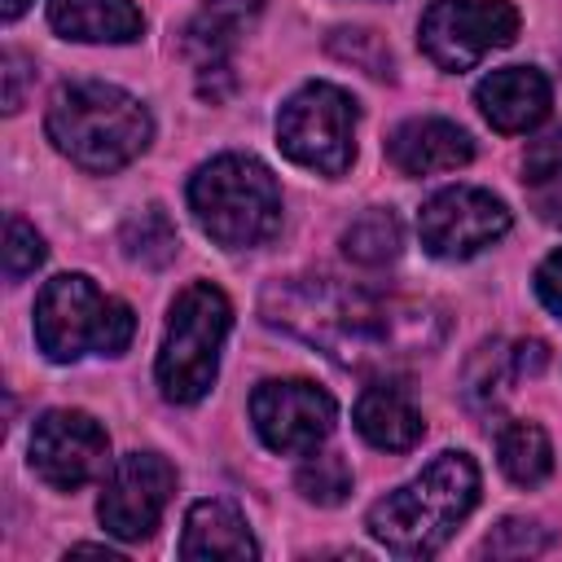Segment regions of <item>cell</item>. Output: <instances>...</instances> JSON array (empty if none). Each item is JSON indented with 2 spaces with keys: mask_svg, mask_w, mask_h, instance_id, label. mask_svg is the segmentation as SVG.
<instances>
[{
  "mask_svg": "<svg viewBox=\"0 0 562 562\" xmlns=\"http://www.w3.org/2000/svg\"><path fill=\"white\" fill-rule=\"evenodd\" d=\"M48 136L83 171H119L149 145V110L114 83H66L53 92Z\"/></svg>",
  "mask_w": 562,
  "mask_h": 562,
  "instance_id": "cell-3",
  "label": "cell"
},
{
  "mask_svg": "<svg viewBox=\"0 0 562 562\" xmlns=\"http://www.w3.org/2000/svg\"><path fill=\"white\" fill-rule=\"evenodd\" d=\"M105 430L79 408H53L31 430V470L57 492H75L88 479H97L105 470Z\"/></svg>",
  "mask_w": 562,
  "mask_h": 562,
  "instance_id": "cell-11",
  "label": "cell"
},
{
  "mask_svg": "<svg viewBox=\"0 0 562 562\" xmlns=\"http://www.w3.org/2000/svg\"><path fill=\"white\" fill-rule=\"evenodd\" d=\"M356 430L373 443V448H386V452H404L413 448L422 435H426V422L422 413L413 408V400L391 386V382H373L360 391L356 400Z\"/></svg>",
  "mask_w": 562,
  "mask_h": 562,
  "instance_id": "cell-18",
  "label": "cell"
},
{
  "mask_svg": "<svg viewBox=\"0 0 562 562\" xmlns=\"http://www.w3.org/2000/svg\"><path fill=\"white\" fill-rule=\"evenodd\" d=\"M263 321L356 373H386L443 342L435 303L378 294L338 277H285L263 290Z\"/></svg>",
  "mask_w": 562,
  "mask_h": 562,
  "instance_id": "cell-1",
  "label": "cell"
},
{
  "mask_svg": "<svg viewBox=\"0 0 562 562\" xmlns=\"http://www.w3.org/2000/svg\"><path fill=\"white\" fill-rule=\"evenodd\" d=\"M250 417L259 439L272 452L285 457H307L316 452L329 430H334V395L307 378H285V382H259L250 395Z\"/></svg>",
  "mask_w": 562,
  "mask_h": 562,
  "instance_id": "cell-9",
  "label": "cell"
},
{
  "mask_svg": "<svg viewBox=\"0 0 562 562\" xmlns=\"http://www.w3.org/2000/svg\"><path fill=\"white\" fill-rule=\"evenodd\" d=\"M299 492L316 505H338L347 501L351 492V470L342 457H312L303 470H299Z\"/></svg>",
  "mask_w": 562,
  "mask_h": 562,
  "instance_id": "cell-24",
  "label": "cell"
},
{
  "mask_svg": "<svg viewBox=\"0 0 562 562\" xmlns=\"http://www.w3.org/2000/svg\"><path fill=\"white\" fill-rule=\"evenodd\" d=\"M263 9V0H206L189 31H184V48L202 75V88L215 75H228V57L237 48V40L246 35V26L255 22V13Z\"/></svg>",
  "mask_w": 562,
  "mask_h": 562,
  "instance_id": "cell-14",
  "label": "cell"
},
{
  "mask_svg": "<svg viewBox=\"0 0 562 562\" xmlns=\"http://www.w3.org/2000/svg\"><path fill=\"white\" fill-rule=\"evenodd\" d=\"M522 189H527V202L531 211L562 228V136H544L527 149L522 158Z\"/></svg>",
  "mask_w": 562,
  "mask_h": 562,
  "instance_id": "cell-20",
  "label": "cell"
},
{
  "mask_svg": "<svg viewBox=\"0 0 562 562\" xmlns=\"http://www.w3.org/2000/svg\"><path fill=\"white\" fill-rule=\"evenodd\" d=\"M342 250H347V259H356L364 268L391 263L400 255V220L391 211H364L360 220L347 224Z\"/></svg>",
  "mask_w": 562,
  "mask_h": 562,
  "instance_id": "cell-21",
  "label": "cell"
},
{
  "mask_svg": "<svg viewBox=\"0 0 562 562\" xmlns=\"http://www.w3.org/2000/svg\"><path fill=\"white\" fill-rule=\"evenodd\" d=\"M132 307L101 294L83 272L53 277L35 299V338L48 360H79L83 351L119 356L132 342Z\"/></svg>",
  "mask_w": 562,
  "mask_h": 562,
  "instance_id": "cell-6",
  "label": "cell"
},
{
  "mask_svg": "<svg viewBox=\"0 0 562 562\" xmlns=\"http://www.w3.org/2000/svg\"><path fill=\"white\" fill-rule=\"evenodd\" d=\"M26 4H31V0H4V9H0V13H4L9 22H13V18H18L22 9H26Z\"/></svg>",
  "mask_w": 562,
  "mask_h": 562,
  "instance_id": "cell-31",
  "label": "cell"
},
{
  "mask_svg": "<svg viewBox=\"0 0 562 562\" xmlns=\"http://www.w3.org/2000/svg\"><path fill=\"white\" fill-rule=\"evenodd\" d=\"M48 22L57 35L83 44H127L145 26L132 0H48Z\"/></svg>",
  "mask_w": 562,
  "mask_h": 562,
  "instance_id": "cell-17",
  "label": "cell"
},
{
  "mask_svg": "<svg viewBox=\"0 0 562 562\" xmlns=\"http://www.w3.org/2000/svg\"><path fill=\"white\" fill-rule=\"evenodd\" d=\"M189 206L224 250H250L281 228V189L272 171L246 154L202 162L189 180Z\"/></svg>",
  "mask_w": 562,
  "mask_h": 562,
  "instance_id": "cell-4",
  "label": "cell"
},
{
  "mask_svg": "<svg viewBox=\"0 0 562 562\" xmlns=\"http://www.w3.org/2000/svg\"><path fill=\"white\" fill-rule=\"evenodd\" d=\"M496 452H501V470L518 483V487H540L553 470V448L549 435L536 422H509L496 435Z\"/></svg>",
  "mask_w": 562,
  "mask_h": 562,
  "instance_id": "cell-19",
  "label": "cell"
},
{
  "mask_svg": "<svg viewBox=\"0 0 562 562\" xmlns=\"http://www.w3.org/2000/svg\"><path fill=\"white\" fill-rule=\"evenodd\" d=\"M386 154L404 176H430L465 167L474 158V140L448 119H408L395 127Z\"/></svg>",
  "mask_w": 562,
  "mask_h": 562,
  "instance_id": "cell-15",
  "label": "cell"
},
{
  "mask_svg": "<svg viewBox=\"0 0 562 562\" xmlns=\"http://www.w3.org/2000/svg\"><path fill=\"white\" fill-rule=\"evenodd\" d=\"M40 263H44V237L26 220H9V228H4V277L22 281Z\"/></svg>",
  "mask_w": 562,
  "mask_h": 562,
  "instance_id": "cell-25",
  "label": "cell"
},
{
  "mask_svg": "<svg viewBox=\"0 0 562 562\" xmlns=\"http://www.w3.org/2000/svg\"><path fill=\"white\" fill-rule=\"evenodd\" d=\"M544 342H536V338H527V342H518L514 347V364H518V373H540L544 369Z\"/></svg>",
  "mask_w": 562,
  "mask_h": 562,
  "instance_id": "cell-30",
  "label": "cell"
},
{
  "mask_svg": "<svg viewBox=\"0 0 562 562\" xmlns=\"http://www.w3.org/2000/svg\"><path fill=\"white\" fill-rule=\"evenodd\" d=\"M277 145L290 162L342 176L356 158V101L334 83H307L299 88L277 119Z\"/></svg>",
  "mask_w": 562,
  "mask_h": 562,
  "instance_id": "cell-7",
  "label": "cell"
},
{
  "mask_svg": "<svg viewBox=\"0 0 562 562\" xmlns=\"http://www.w3.org/2000/svg\"><path fill=\"white\" fill-rule=\"evenodd\" d=\"M536 294L544 299L549 312L562 316V250H553V255L540 263V272H536Z\"/></svg>",
  "mask_w": 562,
  "mask_h": 562,
  "instance_id": "cell-28",
  "label": "cell"
},
{
  "mask_svg": "<svg viewBox=\"0 0 562 562\" xmlns=\"http://www.w3.org/2000/svg\"><path fill=\"white\" fill-rule=\"evenodd\" d=\"M479 501V470L465 452H439L413 483L369 509L373 540L395 558H430Z\"/></svg>",
  "mask_w": 562,
  "mask_h": 562,
  "instance_id": "cell-2",
  "label": "cell"
},
{
  "mask_svg": "<svg viewBox=\"0 0 562 562\" xmlns=\"http://www.w3.org/2000/svg\"><path fill=\"white\" fill-rule=\"evenodd\" d=\"M514 373H518L514 351H509L505 342H483V347L470 356V364H465V395H470L474 404L492 408V404L505 400Z\"/></svg>",
  "mask_w": 562,
  "mask_h": 562,
  "instance_id": "cell-22",
  "label": "cell"
},
{
  "mask_svg": "<svg viewBox=\"0 0 562 562\" xmlns=\"http://www.w3.org/2000/svg\"><path fill=\"white\" fill-rule=\"evenodd\" d=\"M518 35L509 0H435L422 13V48L443 70H470Z\"/></svg>",
  "mask_w": 562,
  "mask_h": 562,
  "instance_id": "cell-8",
  "label": "cell"
},
{
  "mask_svg": "<svg viewBox=\"0 0 562 562\" xmlns=\"http://www.w3.org/2000/svg\"><path fill=\"white\" fill-rule=\"evenodd\" d=\"M544 549H549V536L536 522H522V518H505L483 540V553H492V558H531V553H544Z\"/></svg>",
  "mask_w": 562,
  "mask_h": 562,
  "instance_id": "cell-26",
  "label": "cell"
},
{
  "mask_svg": "<svg viewBox=\"0 0 562 562\" xmlns=\"http://www.w3.org/2000/svg\"><path fill=\"white\" fill-rule=\"evenodd\" d=\"M329 48H334L338 57L364 66L369 75H386V70H391V53L382 48V40H378L373 31H338V35L329 40Z\"/></svg>",
  "mask_w": 562,
  "mask_h": 562,
  "instance_id": "cell-27",
  "label": "cell"
},
{
  "mask_svg": "<svg viewBox=\"0 0 562 562\" xmlns=\"http://www.w3.org/2000/svg\"><path fill=\"white\" fill-rule=\"evenodd\" d=\"M228 325H233V307L220 285L193 281L176 294L158 347V386L171 404H193L211 391Z\"/></svg>",
  "mask_w": 562,
  "mask_h": 562,
  "instance_id": "cell-5",
  "label": "cell"
},
{
  "mask_svg": "<svg viewBox=\"0 0 562 562\" xmlns=\"http://www.w3.org/2000/svg\"><path fill=\"white\" fill-rule=\"evenodd\" d=\"M259 544L255 536L246 531V518L224 505V501H198L184 518V536H180V558L189 562H211V558H224V562H246L255 558Z\"/></svg>",
  "mask_w": 562,
  "mask_h": 562,
  "instance_id": "cell-16",
  "label": "cell"
},
{
  "mask_svg": "<svg viewBox=\"0 0 562 562\" xmlns=\"http://www.w3.org/2000/svg\"><path fill=\"white\" fill-rule=\"evenodd\" d=\"M171 492H176V470L158 452H127L110 470L101 501H97V514H101L110 536L145 540L158 527Z\"/></svg>",
  "mask_w": 562,
  "mask_h": 562,
  "instance_id": "cell-12",
  "label": "cell"
},
{
  "mask_svg": "<svg viewBox=\"0 0 562 562\" xmlns=\"http://www.w3.org/2000/svg\"><path fill=\"white\" fill-rule=\"evenodd\" d=\"M474 101L496 132H531L536 123H544L553 92L536 66H505L474 88Z\"/></svg>",
  "mask_w": 562,
  "mask_h": 562,
  "instance_id": "cell-13",
  "label": "cell"
},
{
  "mask_svg": "<svg viewBox=\"0 0 562 562\" xmlns=\"http://www.w3.org/2000/svg\"><path fill=\"white\" fill-rule=\"evenodd\" d=\"M417 233H422V246L435 259H470V255H479L483 246H492L509 233V211L487 189L457 184V189L435 193L422 206Z\"/></svg>",
  "mask_w": 562,
  "mask_h": 562,
  "instance_id": "cell-10",
  "label": "cell"
},
{
  "mask_svg": "<svg viewBox=\"0 0 562 562\" xmlns=\"http://www.w3.org/2000/svg\"><path fill=\"white\" fill-rule=\"evenodd\" d=\"M176 228H171V220L162 215V211H140L136 220H127L123 224V250L132 255V259H140V263H149V268H162V263H171L176 259Z\"/></svg>",
  "mask_w": 562,
  "mask_h": 562,
  "instance_id": "cell-23",
  "label": "cell"
},
{
  "mask_svg": "<svg viewBox=\"0 0 562 562\" xmlns=\"http://www.w3.org/2000/svg\"><path fill=\"white\" fill-rule=\"evenodd\" d=\"M22 79H26V61L18 53H4V110L9 114L22 105Z\"/></svg>",
  "mask_w": 562,
  "mask_h": 562,
  "instance_id": "cell-29",
  "label": "cell"
}]
</instances>
